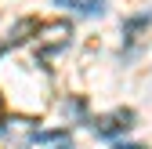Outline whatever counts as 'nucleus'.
<instances>
[{
  "label": "nucleus",
  "instance_id": "4",
  "mask_svg": "<svg viewBox=\"0 0 152 149\" xmlns=\"http://www.w3.org/2000/svg\"><path fill=\"white\" fill-rule=\"evenodd\" d=\"M112 149H145V145H127V142H116Z\"/></svg>",
  "mask_w": 152,
  "mask_h": 149
},
{
  "label": "nucleus",
  "instance_id": "3",
  "mask_svg": "<svg viewBox=\"0 0 152 149\" xmlns=\"http://www.w3.org/2000/svg\"><path fill=\"white\" fill-rule=\"evenodd\" d=\"M33 142H65V131H33Z\"/></svg>",
  "mask_w": 152,
  "mask_h": 149
},
{
  "label": "nucleus",
  "instance_id": "1",
  "mask_svg": "<svg viewBox=\"0 0 152 149\" xmlns=\"http://www.w3.org/2000/svg\"><path fill=\"white\" fill-rule=\"evenodd\" d=\"M130 120H134V113H130V109H116V113L94 120V131H98L102 138H116V135L130 131Z\"/></svg>",
  "mask_w": 152,
  "mask_h": 149
},
{
  "label": "nucleus",
  "instance_id": "2",
  "mask_svg": "<svg viewBox=\"0 0 152 149\" xmlns=\"http://www.w3.org/2000/svg\"><path fill=\"white\" fill-rule=\"evenodd\" d=\"M58 7H69L76 15H102L105 11V0H54Z\"/></svg>",
  "mask_w": 152,
  "mask_h": 149
}]
</instances>
